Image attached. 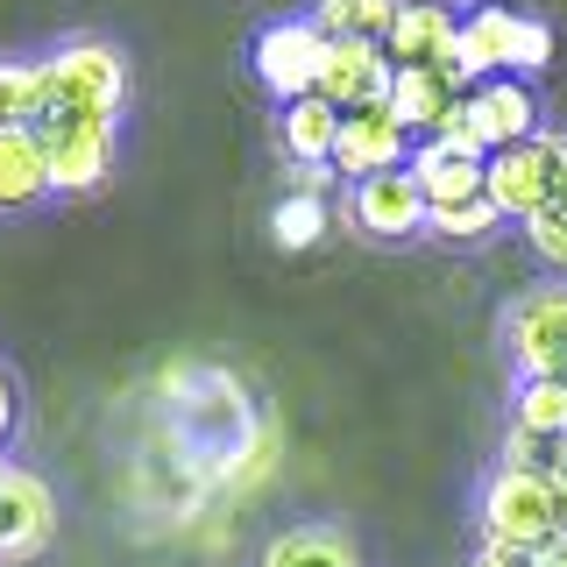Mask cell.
Segmentation results:
<instances>
[{
	"instance_id": "6da1fadb",
	"label": "cell",
	"mask_w": 567,
	"mask_h": 567,
	"mask_svg": "<svg viewBox=\"0 0 567 567\" xmlns=\"http://www.w3.org/2000/svg\"><path fill=\"white\" fill-rule=\"evenodd\" d=\"M554 58V29L539 14H518L504 0H483L475 14H461V71L468 79H532Z\"/></svg>"
},
{
	"instance_id": "7a4b0ae2",
	"label": "cell",
	"mask_w": 567,
	"mask_h": 567,
	"mask_svg": "<svg viewBox=\"0 0 567 567\" xmlns=\"http://www.w3.org/2000/svg\"><path fill=\"white\" fill-rule=\"evenodd\" d=\"M35 150H43V171H50V192H93L106 185L114 171V142H121V121L114 114H64V106H43L29 121Z\"/></svg>"
},
{
	"instance_id": "3957f363",
	"label": "cell",
	"mask_w": 567,
	"mask_h": 567,
	"mask_svg": "<svg viewBox=\"0 0 567 567\" xmlns=\"http://www.w3.org/2000/svg\"><path fill=\"white\" fill-rule=\"evenodd\" d=\"M43 64V106H64V114H114L121 121V100H128V64H121L114 43L100 35H71L58 43Z\"/></svg>"
},
{
	"instance_id": "277c9868",
	"label": "cell",
	"mask_w": 567,
	"mask_h": 567,
	"mask_svg": "<svg viewBox=\"0 0 567 567\" xmlns=\"http://www.w3.org/2000/svg\"><path fill=\"white\" fill-rule=\"evenodd\" d=\"M483 539L489 546H518V554H546L554 539H567V511H560V489L539 483V475H511L496 468L483 483Z\"/></svg>"
},
{
	"instance_id": "5b68a950",
	"label": "cell",
	"mask_w": 567,
	"mask_h": 567,
	"mask_svg": "<svg viewBox=\"0 0 567 567\" xmlns=\"http://www.w3.org/2000/svg\"><path fill=\"white\" fill-rule=\"evenodd\" d=\"M483 192H489V206L504 213V220L525 227L546 199L567 192V135H532V142L496 150L489 171H483Z\"/></svg>"
},
{
	"instance_id": "8992f818",
	"label": "cell",
	"mask_w": 567,
	"mask_h": 567,
	"mask_svg": "<svg viewBox=\"0 0 567 567\" xmlns=\"http://www.w3.org/2000/svg\"><path fill=\"white\" fill-rule=\"evenodd\" d=\"M504 348L518 377H554L567 383V284H532L504 312Z\"/></svg>"
},
{
	"instance_id": "52a82bcc",
	"label": "cell",
	"mask_w": 567,
	"mask_h": 567,
	"mask_svg": "<svg viewBox=\"0 0 567 567\" xmlns=\"http://www.w3.org/2000/svg\"><path fill=\"white\" fill-rule=\"evenodd\" d=\"M447 135H468L483 156H496V150H511V142L539 135V100H532L525 79H468V93H461V121Z\"/></svg>"
},
{
	"instance_id": "ba28073f",
	"label": "cell",
	"mask_w": 567,
	"mask_h": 567,
	"mask_svg": "<svg viewBox=\"0 0 567 567\" xmlns=\"http://www.w3.org/2000/svg\"><path fill=\"white\" fill-rule=\"evenodd\" d=\"M319 64H327V35L312 29V14H284V22L256 35V79L277 106L306 100L319 85Z\"/></svg>"
},
{
	"instance_id": "9c48e42d",
	"label": "cell",
	"mask_w": 567,
	"mask_h": 567,
	"mask_svg": "<svg viewBox=\"0 0 567 567\" xmlns=\"http://www.w3.org/2000/svg\"><path fill=\"white\" fill-rule=\"evenodd\" d=\"M50 539H58V496H50V483L0 454V560H35Z\"/></svg>"
},
{
	"instance_id": "30bf717a",
	"label": "cell",
	"mask_w": 567,
	"mask_h": 567,
	"mask_svg": "<svg viewBox=\"0 0 567 567\" xmlns=\"http://www.w3.org/2000/svg\"><path fill=\"white\" fill-rule=\"evenodd\" d=\"M412 164V135H404V121L390 114V106H354L341 114V135H333V177H348V185H362V177L377 171H404Z\"/></svg>"
},
{
	"instance_id": "8fae6325",
	"label": "cell",
	"mask_w": 567,
	"mask_h": 567,
	"mask_svg": "<svg viewBox=\"0 0 567 567\" xmlns=\"http://www.w3.org/2000/svg\"><path fill=\"white\" fill-rule=\"evenodd\" d=\"M383 58L412 64V71H461V14L447 0H404L390 35H383ZM461 79H468V71H461Z\"/></svg>"
},
{
	"instance_id": "7c38bea8",
	"label": "cell",
	"mask_w": 567,
	"mask_h": 567,
	"mask_svg": "<svg viewBox=\"0 0 567 567\" xmlns=\"http://www.w3.org/2000/svg\"><path fill=\"white\" fill-rule=\"evenodd\" d=\"M461 93H468L461 71H412V64H398V71H390L383 106L404 121V135H412V142H433V135H447L454 121H461Z\"/></svg>"
},
{
	"instance_id": "4fadbf2b",
	"label": "cell",
	"mask_w": 567,
	"mask_h": 567,
	"mask_svg": "<svg viewBox=\"0 0 567 567\" xmlns=\"http://www.w3.org/2000/svg\"><path fill=\"white\" fill-rule=\"evenodd\" d=\"M412 185L425 192V206H461V199H483V171L489 156L475 150L468 135H433V142H412Z\"/></svg>"
},
{
	"instance_id": "5bb4252c",
	"label": "cell",
	"mask_w": 567,
	"mask_h": 567,
	"mask_svg": "<svg viewBox=\"0 0 567 567\" xmlns=\"http://www.w3.org/2000/svg\"><path fill=\"white\" fill-rule=\"evenodd\" d=\"M348 220L377 241L425 235V192L412 185V171H377L362 185H348Z\"/></svg>"
},
{
	"instance_id": "9a60e30c",
	"label": "cell",
	"mask_w": 567,
	"mask_h": 567,
	"mask_svg": "<svg viewBox=\"0 0 567 567\" xmlns=\"http://www.w3.org/2000/svg\"><path fill=\"white\" fill-rule=\"evenodd\" d=\"M390 64L377 43H327V64H319V85L312 93L333 106V114H354V106H383L390 93Z\"/></svg>"
},
{
	"instance_id": "2e32d148",
	"label": "cell",
	"mask_w": 567,
	"mask_h": 567,
	"mask_svg": "<svg viewBox=\"0 0 567 567\" xmlns=\"http://www.w3.org/2000/svg\"><path fill=\"white\" fill-rule=\"evenodd\" d=\"M333 135H341V114H333L319 93L291 100L277 114V142H284V156H291L298 171H327L333 164Z\"/></svg>"
},
{
	"instance_id": "e0dca14e",
	"label": "cell",
	"mask_w": 567,
	"mask_h": 567,
	"mask_svg": "<svg viewBox=\"0 0 567 567\" xmlns=\"http://www.w3.org/2000/svg\"><path fill=\"white\" fill-rule=\"evenodd\" d=\"M50 199V171L29 128H0V213H29Z\"/></svg>"
},
{
	"instance_id": "ac0fdd59",
	"label": "cell",
	"mask_w": 567,
	"mask_h": 567,
	"mask_svg": "<svg viewBox=\"0 0 567 567\" xmlns=\"http://www.w3.org/2000/svg\"><path fill=\"white\" fill-rule=\"evenodd\" d=\"M262 567H362V554H354V539L333 532V525H291L262 546Z\"/></svg>"
},
{
	"instance_id": "d6986e66",
	"label": "cell",
	"mask_w": 567,
	"mask_h": 567,
	"mask_svg": "<svg viewBox=\"0 0 567 567\" xmlns=\"http://www.w3.org/2000/svg\"><path fill=\"white\" fill-rule=\"evenodd\" d=\"M398 8H404V0H319L312 29L327 35V43H377V50H383V35H390V22H398Z\"/></svg>"
},
{
	"instance_id": "ffe728a7",
	"label": "cell",
	"mask_w": 567,
	"mask_h": 567,
	"mask_svg": "<svg viewBox=\"0 0 567 567\" xmlns=\"http://www.w3.org/2000/svg\"><path fill=\"white\" fill-rule=\"evenodd\" d=\"M511 425L567 440V383H554V377H518V398H511Z\"/></svg>"
},
{
	"instance_id": "44dd1931",
	"label": "cell",
	"mask_w": 567,
	"mask_h": 567,
	"mask_svg": "<svg viewBox=\"0 0 567 567\" xmlns=\"http://www.w3.org/2000/svg\"><path fill=\"white\" fill-rule=\"evenodd\" d=\"M35 114H43V64L0 58V128H29Z\"/></svg>"
},
{
	"instance_id": "7402d4cb",
	"label": "cell",
	"mask_w": 567,
	"mask_h": 567,
	"mask_svg": "<svg viewBox=\"0 0 567 567\" xmlns=\"http://www.w3.org/2000/svg\"><path fill=\"white\" fill-rule=\"evenodd\" d=\"M560 461H567V440L511 425V433H504V454H496V468H511V475H539V483H554V475H560Z\"/></svg>"
},
{
	"instance_id": "603a6c76",
	"label": "cell",
	"mask_w": 567,
	"mask_h": 567,
	"mask_svg": "<svg viewBox=\"0 0 567 567\" xmlns=\"http://www.w3.org/2000/svg\"><path fill=\"white\" fill-rule=\"evenodd\" d=\"M270 235H277V248H312L327 235V199L319 192H284L270 213Z\"/></svg>"
},
{
	"instance_id": "cb8c5ba5",
	"label": "cell",
	"mask_w": 567,
	"mask_h": 567,
	"mask_svg": "<svg viewBox=\"0 0 567 567\" xmlns=\"http://www.w3.org/2000/svg\"><path fill=\"white\" fill-rule=\"evenodd\" d=\"M504 227V213L489 206V192L483 199H461V206H425V235H440V241H483Z\"/></svg>"
},
{
	"instance_id": "d4e9b609",
	"label": "cell",
	"mask_w": 567,
	"mask_h": 567,
	"mask_svg": "<svg viewBox=\"0 0 567 567\" xmlns=\"http://www.w3.org/2000/svg\"><path fill=\"white\" fill-rule=\"evenodd\" d=\"M525 235H532V248H539L546 262H560V270H567V192H560V199H546L539 213H532V220H525Z\"/></svg>"
},
{
	"instance_id": "484cf974",
	"label": "cell",
	"mask_w": 567,
	"mask_h": 567,
	"mask_svg": "<svg viewBox=\"0 0 567 567\" xmlns=\"http://www.w3.org/2000/svg\"><path fill=\"white\" fill-rule=\"evenodd\" d=\"M468 567H539V554H518V546H475V560Z\"/></svg>"
},
{
	"instance_id": "4316f807",
	"label": "cell",
	"mask_w": 567,
	"mask_h": 567,
	"mask_svg": "<svg viewBox=\"0 0 567 567\" xmlns=\"http://www.w3.org/2000/svg\"><path fill=\"white\" fill-rule=\"evenodd\" d=\"M14 419H22V398H14V377L0 369V447L14 440Z\"/></svg>"
},
{
	"instance_id": "83f0119b",
	"label": "cell",
	"mask_w": 567,
	"mask_h": 567,
	"mask_svg": "<svg viewBox=\"0 0 567 567\" xmlns=\"http://www.w3.org/2000/svg\"><path fill=\"white\" fill-rule=\"evenodd\" d=\"M539 567H567V539H554V546H546V554H539Z\"/></svg>"
},
{
	"instance_id": "f1b7e54d",
	"label": "cell",
	"mask_w": 567,
	"mask_h": 567,
	"mask_svg": "<svg viewBox=\"0 0 567 567\" xmlns=\"http://www.w3.org/2000/svg\"><path fill=\"white\" fill-rule=\"evenodd\" d=\"M554 489H560V511H567V461H560V475H554Z\"/></svg>"
}]
</instances>
